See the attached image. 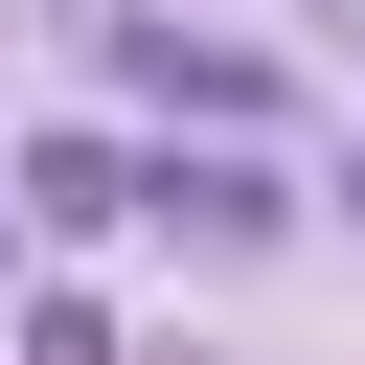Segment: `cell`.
<instances>
[{
    "mask_svg": "<svg viewBox=\"0 0 365 365\" xmlns=\"http://www.w3.org/2000/svg\"><path fill=\"white\" fill-rule=\"evenodd\" d=\"M137 205H160L182 251H251V228H274V182H251V160H137Z\"/></svg>",
    "mask_w": 365,
    "mask_h": 365,
    "instance_id": "obj_2",
    "label": "cell"
},
{
    "mask_svg": "<svg viewBox=\"0 0 365 365\" xmlns=\"http://www.w3.org/2000/svg\"><path fill=\"white\" fill-rule=\"evenodd\" d=\"M23 205H46V228H114V205H137V160H114V137H46V160H23Z\"/></svg>",
    "mask_w": 365,
    "mask_h": 365,
    "instance_id": "obj_3",
    "label": "cell"
},
{
    "mask_svg": "<svg viewBox=\"0 0 365 365\" xmlns=\"http://www.w3.org/2000/svg\"><path fill=\"white\" fill-rule=\"evenodd\" d=\"M114 68H137L160 114H228V137L274 114V68H251V46H205V23H114Z\"/></svg>",
    "mask_w": 365,
    "mask_h": 365,
    "instance_id": "obj_1",
    "label": "cell"
}]
</instances>
